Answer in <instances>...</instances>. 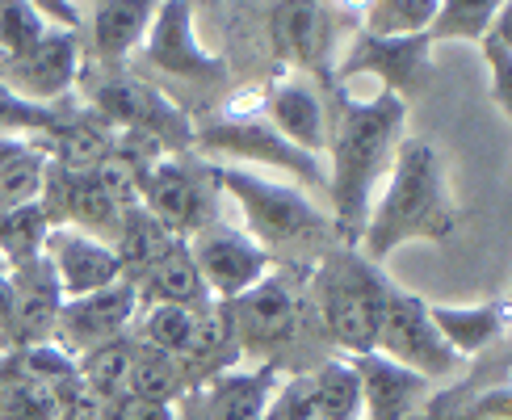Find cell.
Masks as SVG:
<instances>
[{"label": "cell", "mask_w": 512, "mask_h": 420, "mask_svg": "<svg viewBox=\"0 0 512 420\" xmlns=\"http://www.w3.org/2000/svg\"><path fill=\"white\" fill-rule=\"evenodd\" d=\"M433 13L437 0H374V5H361L357 30L370 38H416L429 30Z\"/></svg>", "instance_id": "cell-28"}, {"label": "cell", "mask_w": 512, "mask_h": 420, "mask_svg": "<svg viewBox=\"0 0 512 420\" xmlns=\"http://www.w3.org/2000/svg\"><path fill=\"white\" fill-rule=\"evenodd\" d=\"M42 215L51 227H72L84 231L101 244L118 240V223H122V206L110 198V189L101 185L97 173H72V168L47 164V181H42Z\"/></svg>", "instance_id": "cell-13"}, {"label": "cell", "mask_w": 512, "mask_h": 420, "mask_svg": "<svg viewBox=\"0 0 512 420\" xmlns=\"http://www.w3.org/2000/svg\"><path fill=\"white\" fill-rule=\"evenodd\" d=\"M139 206L173 240H194L202 227L219 223V185L206 160L156 156L139 177Z\"/></svg>", "instance_id": "cell-6"}, {"label": "cell", "mask_w": 512, "mask_h": 420, "mask_svg": "<svg viewBox=\"0 0 512 420\" xmlns=\"http://www.w3.org/2000/svg\"><path fill=\"white\" fill-rule=\"evenodd\" d=\"M210 177H215L219 194L236 198L248 236L269 257L273 252H290L294 261H311L332 252L336 244L332 219L298 185L261 177L252 168H236V164H210Z\"/></svg>", "instance_id": "cell-3"}, {"label": "cell", "mask_w": 512, "mask_h": 420, "mask_svg": "<svg viewBox=\"0 0 512 420\" xmlns=\"http://www.w3.org/2000/svg\"><path fill=\"white\" fill-rule=\"evenodd\" d=\"M429 72H433V42L429 34L416 38H370L353 30L345 38V51L336 55L332 80L345 84L353 76H378L382 93L399 97L408 105V97L429 89Z\"/></svg>", "instance_id": "cell-9"}, {"label": "cell", "mask_w": 512, "mask_h": 420, "mask_svg": "<svg viewBox=\"0 0 512 420\" xmlns=\"http://www.w3.org/2000/svg\"><path fill=\"white\" fill-rule=\"evenodd\" d=\"M131 362H135V345L131 336H118V341L101 345L93 353L76 357V374H80V387L97 395L101 404H114V399L126 395V374H131Z\"/></svg>", "instance_id": "cell-27"}, {"label": "cell", "mask_w": 512, "mask_h": 420, "mask_svg": "<svg viewBox=\"0 0 512 420\" xmlns=\"http://www.w3.org/2000/svg\"><path fill=\"white\" fill-rule=\"evenodd\" d=\"M429 320H433V328H437L441 341L466 362V357L492 353V345H504V332H508V299H487V303H471V307L429 303Z\"/></svg>", "instance_id": "cell-22"}, {"label": "cell", "mask_w": 512, "mask_h": 420, "mask_svg": "<svg viewBox=\"0 0 512 420\" xmlns=\"http://www.w3.org/2000/svg\"><path fill=\"white\" fill-rule=\"evenodd\" d=\"M185 387V370L177 357L156 353V349H135L131 374H126V395L147 399V404H173Z\"/></svg>", "instance_id": "cell-30"}, {"label": "cell", "mask_w": 512, "mask_h": 420, "mask_svg": "<svg viewBox=\"0 0 512 420\" xmlns=\"http://www.w3.org/2000/svg\"><path fill=\"white\" fill-rule=\"evenodd\" d=\"M479 51L487 63V76H492V105L508 118L512 114V13L508 5L492 21V30L479 38Z\"/></svg>", "instance_id": "cell-34"}, {"label": "cell", "mask_w": 512, "mask_h": 420, "mask_svg": "<svg viewBox=\"0 0 512 420\" xmlns=\"http://www.w3.org/2000/svg\"><path fill=\"white\" fill-rule=\"evenodd\" d=\"M139 55H143L147 68H156L173 80H185V84H202V89H215V84L227 80V63L219 55H210L198 42L194 9L181 5V0L156 5L152 30H147Z\"/></svg>", "instance_id": "cell-12"}, {"label": "cell", "mask_w": 512, "mask_h": 420, "mask_svg": "<svg viewBox=\"0 0 512 420\" xmlns=\"http://www.w3.org/2000/svg\"><path fill=\"white\" fill-rule=\"evenodd\" d=\"M273 391H277L273 362H261L256 370H227L219 378H210L206 412L210 420H261Z\"/></svg>", "instance_id": "cell-24"}, {"label": "cell", "mask_w": 512, "mask_h": 420, "mask_svg": "<svg viewBox=\"0 0 512 420\" xmlns=\"http://www.w3.org/2000/svg\"><path fill=\"white\" fill-rule=\"evenodd\" d=\"M261 110H265V122L286 143H294L298 152L315 156L328 143V101L311 76H298V72L277 76L265 89Z\"/></svg>", "instance_id": "cell-18"}, {"label": "cell", "mask_w": 512, "mask_h": 420, "mask_svg": "<svg viewBox=\"0 0 512 420\" xmlns=\"http://www.w3.org/2000/svg\"><path fill=\"white\" fill-rule=\"evenodd\" d=\"M319 315L332 341L361 357L374 353L378 336V311H382V286L387 278H378L370 261H361L349 248H332L324 265H319Z\"/></svg>", "instance_id": "cell-5"}, {"label": "cell", "mask_w": 512, "mask_h": 420, "mask_svg": "<svg viewBox=\"0 0 512 420\" xmlns=\"http://www.w3.org/2000/svg\"><path fill=\"white\" fill-rule=\"evenodd\" d=\"M458 231V202L445 181V168L433 143L403 139L395 164L387 173V189L370 206V219L361 227V261H387L403 244H445Z\"/></svg>", "instance_id": "cell-2"}, {"label": "cell", "mask_w": 512, "mask_h": 420, "mask_svg": "<svg viewBox=\"0 0 512 420\" xmlns=\"http://www.w3.org/2000/svg\"><path fill=\"white\" fill-rule=\"evenodd\" d=\"M194 143L206 156H215V164H236V168H273V173L298 177L303 185H324V164L319 156L298 152L294 143H286L273 131L265 118L256 114H223L215 122H206L202 131H194Z\"/></svg>", "instance_id": "cell-8"}, {"label": "cell", "mask_w": 512, "mask_h": 420, "mask_svg": "<svg viewBox=\"0 0 512 420\" xmlns=\"http://www.w3.org/2000/svg\"><path fill=\"white\" fill-rule=\"evenodd\" d=\"M139 311V290L118 278L114 286H105L97 294H84V299H68L55 315V332H51V345L63 349L68 357H84L101 345L118 341L126 336Z\"/></svg>", "instance_id": "cell-14"}, {"label": "cell", "mask_w": 512, "mask_h": 420, "mask_svg": "<svg viewBox=\"0 0 512 420\" xmlns=\"http://www.w3.org/2000/svg\"><path fill=\"white\" fill-rule=\"evenodd\" d=\"M374 353L387 362L420 374L424 383H450L462 374V357L437 336L429 320V303L416 299L412 290H399L395 282L382 286V311H378V336Z\"/></svg>", "instance_id": "cell-7"}, {"label": "cell", "mask_w": 512, "mask_h": 420, "mask_svg": "<svg viewBox=\"0 0 512 420\" xmlns=\"http://www.w3.org/2000/svg\"><path fill=\"white\" fill-rule=\"evenodd\" d=\"M353 374L361 395V420H416L433 395V383H424L420 374L403 370L378 353L353 357Z\"/></svg>", "instance_id": "cell-19"}, {"label": "cell", "mask_w": 512, "mask_h": 420, "mask_svg": "<svg viewBox=\"0 0 512 420\" xmlns=\"http://www.w3.org/2000/svg\"><path fill=\"white\" fill-rule=\"evenodd\" d=\"M59 391L38 383L17 366V357L0 362V420H55Z\"/></svg>", "instance_id": "cell-26"}, {"label": "cell", "mask_w": 512, "mask_h": 420, "mask_svg": "<svg viewBox=\"0 0 512 420\" xmlns=\"http://www.w3.org/2000/svg\"><path fill=\"white\" fill-rule=\"evenodd\" d=\"M84 101L97 110L101 122L122 126V135L147 139L164 156H185L194 147V122H189L173 101H168L152 80H143L126 68H97L84 63L76 72Z\"/></svg>", "instance_id": "cell-4"}, {"label": "cell", "mask_w": 512, "mask_h": 420, "mask_svg": "<svg viewBox=\"0 0 512 420\" xmlns=\"http://www.w3.org/2000/svg\"><path fill=\"white\" fill-rule=\"evenodd\" d=\"M26 143L30 139H21V135H0V168H5L17 152H26Z\"/></svg>", "instance_id": "cell-41"}, {"label": "cell", "mask_w": 512, "mask_h": 420, "mask_svg": "<svg viewBox=\"0 0 512 420\" xmlns=\"http://www.w3.org/2000/svg\"><path fill=\"white\" fill-rule=\"evenodd\" d=\"M51 26L38 17L34 5H0V59L26 55L34 42H42Z\"/></svg>", "instance_id": "cell-37"}, {"label": "cell", "mask_w": 512, "mask_h": 420, "mask_svg": "<svg viewBox=\"0 0 512 420\" xmlns=\"http://www.w3.org/2000/svg\"><path fill=\"white\" fill-rule=\"evenodd\" d=\"M131 286L139 290V307L143 303H173V307L198 311L206 303H215V299H210V290H206V282H202L198 265H194V257H189V244L185 240L168 244Z\"/></svg>", "instance_id": "cell-23"}, {"label": "cell", "mask_w": 512, "mask_h": 420, "mask_svg": "<svg viewBox=\"0 0 512 420\" xmlns=\"http://www.w3.org/2000/svg\"><path fill=\"white\" fill-rule=\"evenodd\" d=\"M408 126V105L391 93H378L370 101H353L336 93L328 101V210H332V236L340 248H353L361 240V227L370 219L374 189L387 181L399 143Z\"/></svg>", "instance_id": "cell-1"}, {"label": "cell", "mask_w": 512, "mask_h": 420, "mask_svg": "<svg viewBox=\"0 0 512 420\" xmlns=\"http://www.w3.org/2000/svg\"><path fill=\"white\" fill-rule=\"evenodd\" d=\"M47 215H42V206H21V210H9V215H0V261L5 269H21L42 257V244H47Z\"/></svg>", "instance_id": "cell-31"}, {"label": "cell", "mask_w": 512, "mask_h": 420, "mask_svg": "<svg viewBox=\"0 0 512 420\" xmlns=\"http://www.w3.org/2000/svg\"><path fill=\"white\" fill-rule=\"evenodd\" d=\"M227 345H236V336H231V311L223 303L198 307L194 311V328H189V345L177 357L189 383H194V374L198 378H219L223 366L236 357V349H227Z\"/></svg>", "instance_id": "cell-25"}, {"label": "cell", "mask_w": 512, "mask_h": 420, "mask_svg": "<svg viewBox=\"0 0 512 420\" xmlns=\"http://www.w3.org/2000/svg\"><path fill=\"white\" fill-rule=\"evenodd\" d=\"M152 17H156V5H147V0H101V5H93L89 51L97 68H122L143 47Z\"/></svg>", "instance_id": "cell-21"}, {"label": "cell", "mask_w": 512, "mask_h": 420, "mask_svg": "<svg viewBox=\"0 0 512 420\" xmlns=\"http://www.w3.org/2000/svg\"><path fill=\"white\" fill-rule=\"evenodd\" d=\"M47 164L51 156L30 139L26 152H17L5 168H0V215L21 206H34L42 198V181H47Z\"/></svg>", "instance_id": "cell-33"}, {"label": "cell", "mask_w": 512, "mask_h": 420, "mask_svg": "<svg viewBox=\"0 0 512 420\" xmlns=\"http://www.w3.org/2000/svg\"><path fill=\"white\" fill-rule=\"evenodd\" d=\"M189 257H194L202 282L210 290L215 303H236L240 294L256 290L269 269H273V257L256 244L248 231L240 227H227V223H210L202 227L194 244H189Z\"/></svg>", "instance_id": "cell-11"}, {"label": "cell", "mask_w": 512, "mask_h": 420, "mask_svg": "<svg viewBox=\"0 0 512 420\" xmlns=\"http://www.w3.org/2000/svg\"><path fill=\"white\" fill-rule=\"evenodd\" d=\"M68 114L72 110H55V105H30V101L13 97L5 84H0V135L42 139V135H51Z\"/></svg>", "instance_id": "cell-36"}, {"label": "cell", "mask_w": 512, "mask_h": 420, "mask_svg": "<svg viewBox=\"0 0 512 420\" xmlns=\"http://www.w3.org/2000/svg\"><path fill=\"white\" fill-rule=\"evenodd\" d=\"M504 0H445L437 5L433 21H429V42H479L487 30H492V21L500 17Z\"/></svg>", "instance_id": "cell-29"}, {"label": "cell", "mask_w": 512, "mask_h": 420, "mask_svg": "<svg viewBox=\"0 0 512 420\" xmlns=\"http://www.w3.org/2000/svg\"><path fill=\"white\" fill-rule=\"evenodd\" d=\"M261 420H324V416H319V408H315V399H311L307 374L294 378L290 387L273 391V399H269V408H265Z\"/></svg>", "instance_id": "cell-38"}, {"label": "cell", "mask_w": 512, "mask_h": 420, "mask_svg": "<svg viewBox=\"0 0 512 420\" xmlns=\"http://www.w3.org/2000/svg\"><path fill=\"white\" fill-rule=\"evenodd\" d=\"M80 72V47H76V34L72 30H47L42 42L26 55H13V59H0V84L30 101V105H55L72 93Z\"/></svg>", "instance_id": "cell-15"}, {"label": "cell", "mask_w": 512, "mask_h": 420, "mask_svg": "<svg viewBox=\"0 0 512 420\" xmlns=\"http://www.w3.org/2000/svg\"><path fill=\"white\" fill-rule=\"evenodd\" d=\"M311 399L324 420H361V395L353 362H324L315 374H307Z\"/></svg>", "instance_id": "cell-32"}, {"label": "cell", "mask_w": 512, "mask_h": 420, "mask_svg": "<svg viewBox=\"0 0 512 420\" xmlns=\"http://www.w3.org/2000/svg\"><path fill=\"white\" fill-rule=\"evenodd\" d=\"M105 412H110V404H101L97 395L76 387V391H68L59 399V416L55 420H105Z\"/></svg>", "instance_id": "cell-40"}, {"label": "cell", "mask_w": 512, "mask_h": 420, "mask_svg": "<svg viewBox=\"0 0 512 420\" xmlns=\"http://www.w3.org/2000/svg\"><path fill=\"white\" fill-rule=\"evenodd\" d=\"M42 261L51 265L63 303H68V299H84V294H97V290L114 286L122 278L118 252L110 244L84 236V231H72V227H51L47 231Z\"/></svg>", "instance_id": "cell-17"}, {"label": "cell", "mask_w": 512, "mask_h": 420, "mask_svg": "<svg viewBox=\"0 0 512 420\" xmlns=\"http://www.w3.org/2000/svg\"><path fill=\"white\" fill-rule=\"evenodd\" d=\"M5 273H9V269H5V261H0V278H5Z\"/></svg>", "instance_id": "cell-42"}, {"label": "cell", "mask_w": 512, "mask_h": 420, "mask_svg": "<svg viewBox=\"0 0 512 420\" xmlns=\"http://www.w3.org/2000/svg\"><path fill=\"white\" fill-rule=\"evenodd\" d=\"M227 311H231V336H236V345L244 353L269 357L273 349L294 341L298 315H303V299H298L294 282L265 278L256 290L240 294Z\"/></svg>", "instance_id": "cell-16"}, {"label": "cell", "mask_w": 512, "mask_h": 420, "mask_svg": "<svg viewBox=\"0 0 512 420\" xmlns=\"http://www.w3.org/2000/svg\"><path fill=\"white\" fill-rule=\"evenodd\" d=\"M9 286H13V328H9V349L21 345H47L55 332V315L63 307L59 282L47 261H30L21 269H9Z\"/></svg>", "instance_id": "cell-20"}, {"label": "cell", "mask_w": 512, "mask_h": 420, "mask_svg": "<svg viewBox=\"0 0 512 420\" xmlns=\"http://www.w3.org/2000/svg\"><path fill=\"white\" fill-rule=\"evenodd\" d=\"M189 328H194V311L173 307V303H143L139 315V341L156 353L181 357L189 345Z\"/></svg>", "instance_id": "cell-35"}, {"label": "cell", "mask_w": 512, "mask_h": 420, "mask_svg": "<svg viewBox=\"0 0 512 420\" xmlns=\"http://www.w3.org/2000/svg\"><path fill=\"white\" fill-rule=\"evenodd\" d=\"M345 26L357 30V13L336 5H273L269 34L273 47L298 76H332L336 47H345Z\"/></svg>", "instance_id": "cell-10"}, {"label": "cell", "mask_w": 512, "mask_h": 420, "mask_svg": "<svg viewBox=\"0 0 512 420\" xmlns=\"http://www.w3.org/2000/svg\"><path fill=\"white\" fill-rule=\"evenodd\" d=\"M105 420H177V412H173V404H147V399L122 395V399H114V408L105 412Z\"/></svg>", "instance_id": "cell-39"}]
</instances>
